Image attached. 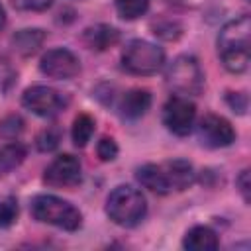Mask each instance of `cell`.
<instances>
[{
	"label": "cell",
	"mask_w": 251,
	"mask_h": 251,
	"mask_svg": "<svg viewBox=\"0 0 251 251\" xmlns=\"http://www.w3.org/2000/svg\"><path fill=\"white\" fill-rule=\"evenodd\" d=\"M249 31L251 20L247 14L229 20L218 35V55L229 73H243L249 67Z\"/></svg>",
	"instance_id": "cell-1"
},
{
	"label": "cell",
	"mask_w": 251,
	"mask_h": 251,
	"mask_svg": "<svg viewBox=\"0 0 251 251\" xmlns=\"http://www.w3.org/2000/svg\"><path fill=\"white\" fill-rule=\"evenodd\" d=\"M106 214L114 224L122 227H133L145 218L147 200L139 188L131 184H120L106 198Z\"/></svg>",
	"instance_id": "cell-2"
},
{
	"label": "cell",
	"mask_w": 251,
	"mask_h": 251,
	"mask_svg": "<svg viewBox=\"0 0 251 251\" xmlns=\"http://www.w3.org/2000/svg\"><path fill=\"white\" fill-rule=\"evenodd\" d=\"M31 216L41 222L55 227H61L65 231H75L82 226V214L76 206H73L69 200H63L55 194H37L29 202Z\"/></svg>",
	"instance_id": "cell-3"
},
{
	"label": "cell",
	"mask_w": 251,
	"mask_h": 251,
	"mask_svg": "<svg viewBox=\"0 0 251 251\" xmlns=\"http://www.w3.org/2000/svg\"><path fill=\"white\" fill-rule=\"evenodd\" d=\"M165 65V51L157 43L145 39H131L122 51V67L139 76L155 75Z\"/></svg>",
	"instance_id": "cell-4"
},
{
	"label": "cell",
	"mask_w": 251,
	"mask_h": 251,
	"mask_svg": "<svg viewBox=\"0 0 251 251\" xmlns=\"http://www.w3.org/2000/svg\"><path fill=\"white\" fill-rule=\"evenodd\" d=\"M167 84L180 96H198L204 88V73L198 59L178 55L167 69Z\"/></svg>",
	"instance_id": "cell-5"
},
{
	"label": "cell",
	"mask_w": 251,
	"mask_h": 251,
	"mask_svg": "<svg viewBox=\"0 0 251 251\" xmlns=\"http://www.w3.org/2000/svg\"><path fill=\"white\" fill-rule=\"evenodd\" d=\"M22 104L25 110H29L31 114L39 116V118H53L57 114H61L69 100L65 94H61L59 90L45 86V84H35L25 88L24 96H22Z\"/></svg>",
	"instance_id": "cell-6"
},
{
	"label": "cell",
	"mask_w": 251,
	"mask_h": 251,
	"mask_svg": "<svg viewBox=\"0 0 251 251\" xmlns=\"http://www.w3.org/2000/svg\"><path fill=\"white\" fill-rule=\"evenodd\" d=\"M196 122V106L188 96L173 94L163 106V124L175 135H188Z\"/></svg>",
	"instance_id": "cell-7"
},
{
	"label": "cell",
	"mask_w": 251,
	"mask_h": 251,
	"mask_svg": "<svg viewBox=\"0 0 251 251\" xmlns=\"http://www.w3.org/2000/svg\"><path fill=\"white\" fill-rule=\"evenodd\" d=\"M82 180V165L78 157L63 153L55 157L43 171V182L53 188H73Z\"/></svg>",
	"instance_id": "cell-8"
},
{
	"label": "cell",
	"mask_w": 251,
	"mask_h": 251,
	"mask_svg": "<svg viewBox=\"0 0 251 251\" xmlns=\"http://www.w3.org/2000/svg\"><path fill=\"white\" fill-rule=\"evenodd\" d=\"M39 71L43 75H47L49 78L67 80L80 73V61L73 51H69L65 47H55V49H49L41 57Z\"/></svg>",
	"instance_id": "cell-9"
},
{
	"label": "cell",
	"mask_w": 251,
	"mask_h": 251,
	"mask_svg": "<svg viewBox=\"0 0 251 251\" xmlns=\"http://www.w3.org/2000/svg\"><path fill=\"white\" fill-rule=\"evenodd\" d=\"M198 139L202 145H206L210 149L227 147L235 141V129L224 116L206 114L198 122Z\"/></svg>",
	"instance_id": "cell-10"
},
{
	"label": "cell",
	"mask_w": 251,
	"mask_h": 251,
	"mask_svg": "<svg viewBox=\"0 0 251 251\" xmlns=\"http://www.w3.org/2000/svg\"><path fill=\"white\" fill-rule=\"evenodd\" d=\"M135 178H137V182L143 188H147V190H151L155 194H169V192H173V180H171L167 163H161V165L147 163V165L137 169Z\"/></svg>",
	"instance_id": "cell-11"
},
{
	"label": "cell",
	"mask_w": 251,
	"mask_h": 251,
	"mask_svg": "<svg viewBox=\"0 0 251 251\" xmlns=\"http://www.w3.org/2000/svg\"><path fill=\"white\" fill-rule=\"evenodd\" d=\"M118 108H120V114L124 118L137 120V118L145 116L147 110L151 108V92L145 88H131V90L124 92Z\"/></svg>",
	"instance_id": "cell-12"
},
{
	"label": "cell",
	"mask_w": 251,
	"mask_h": 251,
	"mask_svg": "<svg viewBox=\"0 0 251 251\" xmlns=\"http://www.w3.org/2000/svg\"><path fill=\"white\" fill-rule=\"evenodd\" d=\"M82 39H84L86 47H90L94 51H106L120 41V31L108 24H96V25H90L84 29Z\"/></svg>",
	"instance_id": "cell-13"
},
{
	"label": "cell",
	"mask_w": 251,
	"mask_h": 251,
	"mask_svg": "<svg viewBox=\"0 0 251 251\" xmlns=\"http://www.w3.org/2000/svg\"><path fill=\"white\" fill-rule=\"evenodd\" d=\"M182 247L188 251H214L220 247L218 233L208 226H194L182 237Z\"/></svg>",
	"instance_id": "cell-14"
},
{
	"label": "cell",
	"mask_w": 251,
	"mask_h": 251,
	"mask_svg": "<svg viewBox=\"0 0 251 251\" xmlns=\"http://www.w3.org/2000/svg\"><path fill=\"white\" fill-rule=\"evenodd\" d=\"M45 41V31L39 27H27V29H20L12 35V47L16 53L27 57L33 55Z\"/></svg>",
	"instance_id": "cell-15"
},
{
	"label": "cell",
	"mask_w": 251,
	"mask_h": 251,
	"mask_svg": "<svg viewBox=\"0 0 251 251\" xmlns=\"http://www.w3.org/2000/svg\"><path fill=\"white\" fill-rule=\"evenodd\" d=\"M27 155V149L20 141H10L0 147V175H8L18 169Z\"/></svg>",
	"instance_id": "cell-16"
},
{
	"label": "cell",
	"mask_w": 251,
	"mask_h": 251,
	"mask_svg": "<svg viewBox=\"0 0 251 251\" xmlns=\"http://www.w3.org/2000/svg\"><path fill=\"white\" fill-rule=\"evenodd\" d=\"M92 133H94V118L88 114H78L73 122V129H71L73 143L76 147H84L90 141Z\"/></svg>",
	"instance_id": "cell-17"
},
{
	"label": "cell",
	"mask_w": 251,
	"mask_h": 251,
	"mask_svg": "<svg viewBox=\"0 0 251 251\" xmlns=\"http://www.w3.org/2000/svg\"><path fill=\"white\" fill-rule=\"evenodd\" d=\"M149 8V0H116V10L124 20H135Z\"/></svg>",
	"instance_id": "cell-18"
},
{
	"label": "cell",
	"mask_w": 251,
	"mask_h": 251,
	"mask_svg": "<svg viewBox=\"0 0 251 251\" xmlns=\"http://www.w3.org/2000/svg\"><path fill=\"white\" fill-rule=\"evenodd\" d=\"M35 143H37V149L43 151V153L57 149L59 143H61V129H59V127H45V129L37 135Z\"/></svg>",
	"instance_id": "cell-19"
},
{
	"label": "cell",
	"mask_w": 251,
	"mask_h": 251,
	"mask_svg": "<svg viewBox=\"0 0 251 251\" xmlns=\"http://www.w3.org/2000/svg\"><path fill=\"white\" fill-rule=\"evenodd\" d=\"M24 131V120L18 114H10L0 124V135L6 139H16Z\"/></svg>",
	"instance_id": "cell-20"
},
{
	"label": "cell",
	"mask_w": 251,
	"mask_h": 251,
	"mask_svg": "<svg viewBox=\"0 0 251 251\" xmlns=\"http://www.w3.org/2000/svg\"><path fill=\"white\" fill-rule=\"evenodd\" d=\"M18 220V202L16 198L0 200V227H10Z\"/></svg>",
	"instance_id": "cell-21"
},
{
	"label": "cell",
	"mask_w": 251,
	"mask_h": 251,
	"mask_svg": "<svg viewBox=\"0 0 251 251\" xmlns=\"http://www.w3.org/2000/svg\"><path fill=\"white\" fill-rule=\"evenodd\" d=\"M96 153L102 161H114L118 157V143L114 141V137H100V141L96 143Z\"/></svg>",
	"instance_id": "cell-22"
},
{
	"label": "cell",
	"mask_w": 251,
	"mask_h": 251,
	"mask_svg": "<svg viewBox=\"0 0 251 251\" xmlns=\"http://www.w3.org/2000/svg\"><path fill=\"white\" fill-rule=\"evenodd\" d=\"M53 4V0H12V6L25 12H43Z\"/></svg>",
	"instance_id": "cell-23"
},
{
	"label": "cell",
	"mask_w": 251,
	"mask_h": 251,
	"mask_svg": "<svg viewBox=\"0 0 251 251\" xmlns=\"http://www.w3.org/2000/svg\"><path fill=\"white\" fill-rule=\"evenodd\" d=\"M227 104L233 108V112L243 114L247 110V94L245 92H229L227 94Z\"/></svg>",
	"instance_id": "cell-24"
},
{
	"label": "cell",
	"mask_w": 251,
	"mask_h": 251,
	"mask_svg": "<svg viewBox=\"0 0 251 251\" xmlns=\"http://www.w3.org/2000/svg\"><path fill=\"white\" fill-rule=\"evenodd\" d=\"M235 184H237V188H239V192H241L243 200H245V202H249V171H247V169H245V171H241V175L237 176Z\"/></svg>",
	"instance_id": "cell-25"
},
{
	"label": "cell",
	"mask_w": 251,
	"mask_h": 251,
	"mask_svg": "<svg viewBox=\"0 0 251 251\" xmlns=\"http://www.w3.org/2000/svg\"><path fill=\"white\" fill-rule=\"evenodd\" d=\"M4 25H6V12H4V8L0 4V29H4Z\"/></svg>",
	"instance_id": "cell-26"
}]
</instances>
